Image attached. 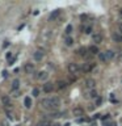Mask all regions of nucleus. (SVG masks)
<instances>
[{
	"label": "nucleus",
	"instance_id": "nucleus-1",
	"mask_svg": "<svg viewBox=\"0 0 122 126\" xmlns=\"http://www.w3.org/2000/svg\"><path fill=\"white\" fill-rule=\"evenodd\" d=\"M60 105V100L59 97H46L41 101V107L45 108L47 110H57Z\"/></svg>",
	"mask_w": 122,
	"mask_h": 126
},
{
	"label": "nucleus",
	"instance_id": "nucleus-2",
	"mask_svg": "<svg viewBox=\"0 0 122 126\" xmlns=\"http://www.w3.org/2000/svg\"><path fill=\"white\" fill-rule=\"evenodd\" d=\"M79 71H80V67H79L77 63H70V65H68V72L70 74L74 75V74L79 72Z\"/></svg>",
	"mask_w": 122,
	"mask_h": 126
},
{
	"label": "nucleus",
	"instance_id": "nucleus-3",
	"mask_svg": "<svg viewBox=\"0 0 122 126\" xmlns=\"http://www.w3.org/2000/svg\"><path fill=\"white\" fill-rule=\"evenodd\" d=\"M53 89H54V84H53V83H45V84H43V92H45V93L53 92Z\"/></svg>",
	"mask_w": 122,
	"mask_h": 126
},
{
	"label": "nucleus",
	"instance_id": "nucleus-4",
	"mask_svg": "<svg viewBox=\"0 0 122 126\" xmlns=\"http://www.w3.org/2000/svg\"><path fill=\"white\" fill-rule=\"evenodd\" d=\"M33 58H34V61H36V62H41V61H42V58H43V53L41 50H37L36 53L33 54Z\"/></svg>",
	"mask_w": 122,
	"mask_h": 126
},
{
	"label": "nucleus",
	"instance_id": "nucleus-5",
	"mask_svg": "<svg viewBox=\"0 0 122 126\" xmlns=\"http://www.w3.org/2000/svg\"><path fill=\"white\" fill-rule=\"evenodd\" d=\"M72 113H74V116H76V117H80V118H81V116L84 114V109H83V108H80V107L74 108Z\"/></svg>",
	"mask_w": 122,
	"mask_h": 126
},
{
	"label": "nucleus",
	"instance_id": "nucleus-6",
	"mask_svg": "<svg viewBox=\"0 0 122 126\" xmlns=\"http://www.w3.org/2000/svg\"><path fill=\"white\" fill-rule=\"evenodd\" d=\"M24 70H25L26 74H33L34 72V66L32 65V63H26V65L24 66Z\"/></svg>",
	"mask_w": 122,
	"mask_h": 126
},
{
	"label": "nucleus",
	"instance_id": "nucleus-7",
	"mask_svg": "<svg viewBox=\"0 0 122 126\" xmlns=\"http://www.w3.org/2000/svg\"><path fill=\"white\" fill-rule=\"evenodd\" d=\"M85 84H87L88 88H91V91L95 89V87H96V81H95L93 79H87V80H85Z\"/></svg>",
	"mask_w": 122,
	"mask_h": 126
},
{
	"label": "nucleus",
	"instance_id": "nucleus-8",
	"mask_svg": "<svg viewBox=\"0 0 122 126\" xmlns=\"http://www.w3.org/2000/svg\"><path fill=\"white\" fill-rule=\"evenodd\" d=\"M1 103H3V105L5 108H8L9 105H11V97H9V96H3V97H1Z\"/></svg>",
	"mask_w": 122,
	"mask_h": 126
},
{
	"label": "nucleus",
	"instance_id": "nucleus-9",
	"mask_svg": "<svg viewBox=\"0 0 122 126\" xmlns=\"http://www.w3.org/2000/svg\"><path fill=\"white\" fill-rule=\"evenodd\" d=\"M47 76H49V74L46 72V71H41V72H38L37 79H38V80H46V79H47Z\"/></svg>",
	"mask_w": 122,
	"mask_h": 126
},
{
	"label": "nucleus",
	"instance_id": "nucleus-10",
	"mask_svg": "<svg viewBox=\"0 0 122 126\" xmlns=\"http://www.w3.org/2000/svg\"><path fill=\"white\" fill-rule=\"evenodd\" d=\"M83 71H84L85 74H88V72H91L92 70H93V65H89V63H85L84 66H83V68H81Z\"/></svg>",
	"mask_w": 122,
	"mask_h": 126
},
{
	"label": "nucleus",
	"instance_id": "nucleus-11",
	"mask_svg": "<svg viewBox=\"0 0 122 126\" xmlns=\"http://www.w3.org/2000/svg\"><path fill=\"white\" fill-rule=\"evenodd\" d=\"M88 51H89L91 54H93V55H96V54H100V50H99V47H97L96 45H92V46H89Z\"/></svg>",
	"mask_w": 122,
	"mask_h": 126
},
{
	"label": "nucleus",
	"instance_id": "nucleus-12",
	"mask_svg": "<svg viewBox=\"0 0 122 126\" xmlns=\"http://www.w3.org/2000/svg\"><path fill=\"white\" fill-rule=\"evenodd\" d=\"M18 88H20V80H18V79H14V80L12 81V89L18 91Z\"/></svg>",
	"mask_w": 122,
	"mask_h": 126
},
{
	"label": "nucleus",
	"instance_id": "nucleus-13",
	"mask_svg": "<svg viewBox=\"0 0 122 126\" xmlns=\"http://www.w3.org/2000/svg\"><path fill=\"white\" fill-rule=\"evenodd\" d=\"M60 14V11L59 9H57V11H54L53 12V13L50 14V17H49V20H50V21H54L55 19H58V16H59Z\"/></svg>",
	"mask_w": 122,
	"mask_h": 126
},
{
	"label": "nucleus",
	"instance_id": "nucleus-14",
	"mask_svg": "<svg viewBox=\"0 0 122 126\" xmlns=\"http://www.w3.org/2000/svg\"><path fill=\"white\" fill-rule=\"evenodd\" d=\"M24 105H25V108H32V98L29 97V96H26L25 98H24Z\"/></svg>",
	"mask_w": 122,
	"mask_h": 126
},
{
	"label": "nucleus",
	"instance_id": "nucleus-15",
	"mask_svg": "<svg viewBox=\"0 0 122 126\" xmlns=\"http://www.w3.org/2000/svg\"><path fill=\"white\" fill-rule=\"evenodd\" d=\"M101 41H102V37H101V34H100V33L93 34V42H95V43H100Z\"/></svg>",
	"mask_w": 122,
	"mask_h": 126
},
{
	"label": "nucleus",
	"instance_id": "nucleus-16",
	"mask_svg": "<svg viewBox=\"0 0 122 126\" xmlns=\"http://www.w3.org/2000/svg\"><path fill=\"white\" fill-rule=\"evenodd\" d=\"M105 56H106V61H110V59L114 58V53L112 50H106L105 51Z\"/></svg>",
	"mask_w": 122,
	"mask_h": 126
},
{
	"label": "nucleus",
	"instance_id": "nucleus-17",
	"mask_svg": "<svg viewBox=\"0 0 122 126\" xmlns=\"http://www.w3.org/2000/svg\"><path fill=\"white\" fill-rule=\"evenodd\" d=\"M58 88L59 89H64L66 87H67V81H63V80H60V81H58Z\"/></svg>",
	"mask_w": 122,
	"mask_h": 126
},
{
	"label": "nucleus",
	"instance_id": "nucleus-18",
	"mask_svg": "<svg viewBox=\"0 0 122 126\" xmlns=\"http://www.w3.org/2000/svg\"><path fill=\"white\" fill-rule=\"evenodd\" d=\"M38 125H40V126H53V123H51L49 120H42Z\"/></svg>",
	"mask_w": 122,
	"mask_h": 126
},
{
	"label": "nucleus",
	"instance_id": "nucleus-19",
	"mask_svg": "<svg viewBox=\"0 0 122 126\" xmlns=\"http://www.w3.org/2000/svg\"><path fill=\"white\" fill-rule=\"evenodd\" d=\"M64 43L67 46H72V45H74V39H72L71 37H67V38L64 39Z\"/></svg>",
	"mask_w": 122,
	"mask_h": 126
},
{
	"label": "nucleus",
	"instance_id": "nucleus-20",
	"mask_svg": "<svg viewBox=\"0 0 122 126\" xmlns=\"http://www.w3.org/2000/svg\"><path fill=\"white\" fill-rule=\"evenodd\" d=\"M87 51H88V49H85V47H80L79 50H77V53H79L81 56H85V54H87Z\"/></svg>",
	"mask_w": 122,
	"mask_h": 126
},
{
	"label": "nucleus",
	"instance_id": "nucleus-21",
	"mask_svg": "<svg viewBox=\"0 0 122 126\" xmlns=\"http://www.w3.org/2000/svg\"><path fill=\"white\" fill-rule=\"evenodd\" d=\"M89 95H91V97H92V98H97V97H99V93H97V91H96V89H92Z\"/></svg>",
	"mask_w": 122,
	"mask_h": 126
},
{
	"label": "nucleus",
	"instance_id": "nucleus-22",
	"mask_svg": "<svg viewBox=\"0 0 122 126\" xmlns=\"http://www.w3.org/2000/svg\"><path fill=\"white\" fill-rule=\"evenodd\" d=\"M83 30H84L85 34H91L92 33V28H91V26H87V28H85V26H83Z\"/></svg>",
	"mask_w": 122,
	"mask_h": 126
},
{
	"label": "nucleus",
	"instance_id": "nucleus-23",
	"mask_svg": "<svg viewBox=\"0 0 122 126\" xmlns=\"http://www.w3.org/2000/svg\"><path fill=\"white\" fill-rule=\"evenodd\" d=\"M99 58L101 62H106V56H105V53H100L99 54Z\"/></svg>",
	"mask_w": 122,
	"mask_h": 126
},
{
	"label": "nucleus",
	"instance_id": "nucleus-24",
	"mask_svg": "<svg viewBox=\"0 0 122 126\" xmlns=\"http://www.w3.org/2000/svg\"><path fill=\"white\" fill-rule=\"evenodd\" d=\"M72 33V25H67L66 26V34H71Z\"/></svg>",
	"mask_w": 122,
	"mask_h": 126
},
{
	"label": "nucleus",
	"instance_id": "nucleus-25",
	"mask_svg": "<svg viewBox=\"0 0 122 126\" xmlns=\"http://www.w3.org/2000/svg\"><path fill=\"white\" fill-rule=\"evenodd\" d=\"M32 93H33L34 97H37V96H40V89H38V88H34L33 92H32Z\"/></svg>",
	"mask_w": 122,
	"mask_h": 126
},
{
	"label": "nucleus",
	"instance_id": "nucleus-26",
	"mask_svg": "<svg viewBox=\"0 0 122 126\" xmlns=\"http://www.w3.org/2000/svg\"><path fill=\"white\" fill-rule=\"evenodd\" d=\"M12 96H13V97H18V96H20V92H18V91H13Z\"/></svg>",
	"mask_w": 122,
	"mask_h": 126
},
{
	"label": "nucleus",
	"instance_id": "nucleus-27",
	"mask_svg": "<svg viewBox=\"0 0 122 126\" xmlns=\"http://www.w3.org/2000/svg\"><path fill=\"white\" fill-rule=\"evenodd\" d=\"M101 101H102V98H101V97H97V101H96V105H100V104H101Z\"/></svg>",
	"mask_w": 122,
	"mask_h": 126
},
{
	"label": "nucleus",
	"instance_id": "nucleus-28",
	"mask_svg": "<svg viewBox=\"0 0 122 126\" xmlns=\"http://www.w3.org/2000/svg\"><path fill=\"white\" fill-rule=\"evenodd\" d=\"M11 56H12V54H11V53L7 54V59H8V61H11Z\"/></svg>",
	"mask_w": 122,
	"mask_h": 126
},
{
	"label": "nucleus",
	"instance_id": "nucleus-29",
	"mask_svg": "<svg viewBox=\"0 0 122 126\" xmlns=\"http://www.w3.org/2000/svg\"><path fill=\"white\" fill-rule=\"evenodd\" d=\"M108 118H109V114H105V116H104V117H102V121H105V120H108Z\"/></svg>",
	"mask_w": 122,
	"mask_h": 126
},
{
	"label": "nucleus",
	"instance_id": "nucleus-30",
	"mask_svg": "<svg viewBox=\"0 0 122 126\" xmlns=\"http://www.w3.org/2000/svg\"><path fill=\"white\" fill-rule=\"evenodd\" d=\"M118 28H119V30H121L119 33H122V24H119V25H118Z\"/></svg>",
	"mask_w": 122,
	"mask_h": 126
},
{
	"label": "nucleus",
	"instance_id": "nucleus-31",
	"mask_svg": "<svg viewBox=\"0 0 122 126\" xmlns=\"http://www.w3.org/2000/svg\"><path fill=\"white\" fill-rule=\"evenodd\" d=\"M53 126H62L60 123H53Z\"/></svg>",
	"mask_w": 122,
	"mask_h": 126
},
{
	"label": "nucleus",
	"instance_id": "nucleus-32",
	"mask_svg": "<svg viewBox=\"0 0 122 126\" xmlns=\"http://www.w3.org/2000/svg\"><path fill=\"white\" fill-rule=\"evenodd\" d=\"M3 126H8V122H3Z\"/></svg>",
	"mask_w": 122,
	"mask_h": 126
},
{
	"label": "nucleus",
	"instance_id": "nucleus-33",
	"mask_svg": "<svg viewBox=\"0 0 122 126\" xmlns=\"http://www.w3.org/2000/svg\"><path fill=\"white\" fill-rule=\"evenodd\" d=\"M119 42H122V36H119Z\"/></svg>",
	"mask_w": 122,
	"mask_h": 126
},
{
	"label": "nucleus",
	"instance_id": "nucleus-34",
	"mask_svg": "<svg viewBox=\"0 0 122 126\" xmlns=\"http://www.w3.org/2000/svg\"><path fill=\"white\" fill-rule=\"evenodd\" d=\"M119 14H122V8H121V9H119Z\"/></svg>",
	"mask_w": 122,
	"mask_h": 126
},
{
	"label": "nucleus",
	"instance_id": "nucleus-35",
	"mask_svg": "<svg viewBox=\"0 0 122 126\" xmlns=\"http://www.w3.org/2000/svg\"><path fill=\"white\" fill-rule=\"evenodd\" d=\"M63 126H70V123H66V125H63Z\"/></svg>",
	"mask_w": 122,
	"mask_h": 126
},
{
	"label": "nucleus",
	"instance_id": "nucleus-36",
	"mask_svg": "<svg viewBox=\"0 0 122 126\" xmlns=\"http://www.w3.org/2000/svg\"><path fill=\"white\" fill-rule=\"evenodd\" d=\"M34 126H40V125H34Z\"/></svg>",
	"mask_w": 122,
	"mask_h": 126
}]
</instances>
